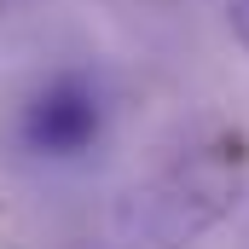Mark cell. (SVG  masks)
<instances>
[{"instance_id": "6da1fadb", "label": "cell", "mask_w": 249, "mask_h": 249, "mask_svg": "<svg viewBox=\"0 0 249 249\" xmlns=\"http://www.w3.org/2000/svg\"><path fill=\"white\" fill-rule=\"evenodd\" d=\"M23 145L35 151V157H81V151H93V139L105 133V93L81 75V70H58V75H47L35 93H29V105H23Z\"/></svg>"}, {"instance_id": "3957f363", "label": "cell", "mask_w": 249, "mask_h": 249, "mask_svg": "<svg viewBox=\"0 0 249 249\" xmlns=\"http://www.w3.org/2000/svg\"><path fill=\"white\" fill-rule=\"evenodd\" d=\"M12 6H18V0H0V12H12Z\"/></svg>"}, {"instance_id": "7a4b0ae2", "label": "cell", "mask_w": 249, "mask_h": 249, "mask_svg": "<svg viewBox=\"0 0 249 249\" xmlns=\"http://www.w3.org/2000/svg\"><path fill=\"white\" fill-rule=\"evenodd\" d=\"M226 23H232V35H238V47L249 53V0H226Z\"/></svg>"}]
</instances>
